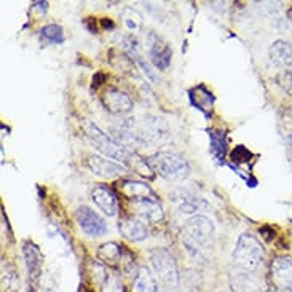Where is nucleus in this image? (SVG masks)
I'll return each mask as SVG.
<instances>
[{
    "instance_id": "nucleus-18",
    "label": "nucleus",
    "mask_w": 292,
    "mask_h": 292,
    "mask_svg": "<svg viewBox=\"0 0 292 292\" xmlns=\"http://www.w3.org/2000/svg\"><path fill=\"white\" fill-rule=\"evenodd\" d=\"M271 63L279 67H292V43L286 40H276L268 48Z\"/></svg>"
},
{
    "instance_id": "nucleus-27",
    "label": "nucleus",
    "mask_w": 292,
    "mask_h": 292,
    "mask_svg": "<svg viewBox=\"0 0 292 292\" xmlns=\"http://www.w3.org/2000/svg\"><path fill=\"white\" fill-rule=\"evenodd\" d=\"M284 122L292 126V107L286 109V112H284Z\"/></svg>"
},
{
    "instance_id": "nucleus-7",
    "label": "nucleus",
    "mask_w": 292,
    "mask_h": 292,
    "mask_svg": "<svg viewBox=\"0 0 292 292\" xmlns=\"http://www.w3.org/2000/svg\"><path fill=\"white\" fill-rule=\"evenodd\" d=\"M171 201L177 206L179 213L187 214V216H200V213H206L209 211V205L208 201H205L203 198H200L193 193L187 192V190L182 188H176L169 193Z\"/></svg>"
},
{
    "instance_id": "nucleus-4",
    "label": "nucleus",
    "mask_w": 292,
    "mask_h": 292,
    "mask_svg": "<svg viewBox=\"0 0 292 292\" xmlns=\"http://www.w3.org/2000/svg\"><path fill=\"white\" fill-rule=\"evenodd\" d=\"M85 133L89 139V142L93 144L94 149H98L101 154L115 160V162H122V163H128L129 160H133V152L129 149H126L125 145H122L120 142L109 136L107 133H104L96 123L93 122H85Z\"/></svg>"
},
{
    "instance_id": "nucleus-20",
    "label": "nucleus",
    "mask_w": 292,
    "mask_h": 292,
    "mask_svg": "<svg viewBox=\"0 0 292 292\" xmlns=\"http://www.w3.org/2000/svg\"><path fill=\"white\" fill-rule=\"evenodd\" d=\"M123 246L117 243H106L98 249V257L107 265H117L123 262Z\"/></svg>"
},
{
    "instance_id": "nucleus-8",
    "label": "nucleus",
    "mask_w": 292,
    "mask_h": 292,
    "mask_svg": "<svg viewBox=\"0 0 292 292\" xmlns=\"http://www.w3.org/2000/svg\"><path fill=\"white\" fill-rule=\"evenodd\" d=\"M270 278L279 292H292V259L276 257L271 262Z\"/></svg>"
},
{
    "instance_id": "nucleus-3",
    "label": "nucleus",
    "mask_w": 292,
    "mask_h": 292,
    "mask_svg": "<svg viewBox=\"0 0 292 292\" xmlns=\"http://www.w3.org/2000/svg\"><path fill=\"white\" fill-rule=\"evenodd\" d=\"M264 257H265L264 248H262L260 241L254 235L251 233L239 235L233 253H231V260H233V265L238 270L254 273L262 265Z\"/></svg>"
},
{
    "instance_id": "nucleus-22",
    "label": "nucleus",
    "mask_w": 292,
    "mask_h": 292,
    "mask_svg": "<svg viewBox=\"0 0 292 292\" xmlns=\"http://www.w3.org/2000/svg\"><path fill=\"white\" fill-rule=\"evenodd\" d=\"M40 38H42L43 42L59 45L66 40V35H64V31H63L61 26L46 24V26H43L42 29H40Z\"/></svg>"
},
{
    "instance_id": "nucleus-25",
    "label": "nucleus",
    "mask_w": 292,
    "mask_h": 292,
    "mask_svg": "<svg viewBox=\"0 0 292 292\" xmlns=\"http://www.w3.org/2000/svg\"><path fill=\"white\" fill-rule=\"evenodd\" d=\"M276 82L287 94L292 96V70H284V72H281L276 77Z\"/></svg>"
},
{
    "instance_id": "nucleus-10",
    "label": "nucleus",
    "mask_w": 292,
    "mask_h": 292,
    "mask_svg": "<svg viewBox=\"0 0 292 292\" xmlns=\"http://www.w3.org/2000/svg\"><path fill=\"white\" fill-rule=\"evenodd\" d=\"M147 43H149V55L154 66L158 70H166L171 64V58H173V50H171V46L155 32H149Z\"/></svg>"
},
{
    "instance_id": "nucleus-23",
    "label": "nucleus",
    "mask_w": 292,
    "mask_h": 292,
    "mask_svg": "<svg viewBox=\"0 0 292 292\" xmlns=\"http://www.w3.org/2000/svg\"><path fill=\"white\" fill-rule=\"evenodd\" d=\"M101 290L103 292H123V284H122V279L117 273L114 271H106V275L103 278V281L99 283Z\"/></svg>"
},
{
    "instance_id": "nucleus-12",
    "label": "nucleus",
    "mask_w": 292,
    "mask_h": 292,
    "mask_svg": "<svg viewBox=\"0 0 292 292\" xmlns=\"http://www.w3.org/2000/svg\"><path fill=\"white\" fill-rule=\"evenodd\" d=\"M86 166L89 168L91 173L103 177H118L126 173L125 165H120L115 160L104 158L101 155H88Z\"/></svg>"
},
{
    "instance_id": "nucleus-16",
    "label": "nucleus",
    "mask_w": 292,
    "mask_h": 292,
    "mask_svg": "<svg viewBox=\"0 0 292 292\" xmlns=\"http://www.w3.org/2000/svg\"><path fill=\"white\" fill-rule=\"evenodd\" d=\"M120 192H122L129 201H140V200H157L154 190L149 184L140 182V180H122L120 182Z\"/></svg>"
},
{
    "instance_id": "nucleus-26",
    "label": "nucleus",
    "mask_w": 292,
    "mask_h": 292,
    "mask_svg": "<svg viewBox=\"0 0 292 292\" xmlns=\"http://www.w3.org/2000/svg\"><path fill=\"white\" fill-rule=\"evenodd\" d=\"M137 64H139V67H140V69H142V72L145 74V77L150 80V82H154V83H157V82H158V78H157L155 72H154L152 69H150V66L144 61L142 58H139V56H137Z\"/></svg>"
},
{
    "instance_id": "nucleus-28",
    "label": "nucleus",
    "mask_w": 292,
    "mask_h": 292,
    "mask_svg": "<svg viewBox=\"0 0 292 292\" xmlns=\"http://www.w3.org/2000/svg\"><path fill=\"white\" fill-rule=\"evenodd\" d=\"M287 140H289V142L292 144V134H289V136H287Z\"/></svg>"
},
{
    "instance_id": "nucleus-13",
    "label": "nucleus",
    "mask_w": 292,
    "mask_h": 292,
    "mask_svg": "<svg viewBox=\"0 0 292 292\" xmlns=\"http://www.w3.org/2000/svg\"><path fill=\"white\" fill-rule=\"evenodd\" d=\"M118 230L122 236L126 239L133 241V243H139V241H144L149 236V228L144 224V220H140L133 216H123L118 220Z\"/></svg>"
},
{
    "instance_id": "nucleus-1",
    "label": "nucleus",
    "mask_w": 292,
    "mask_h": 292,
    "mask_svg": "<svg viewBox=\"0 0 292 292\" xmlns=\"http://www.w3.org/2000/svg\"><path fill=\"white\" fill-rule=\"evenodd\" d=\"M182 239L187 249L195 257H201L205 251L213 248L214 243V224L211 219L200 214L190 217L184 224Z\"/></svg>"
},
{
    "instance_id": "nucleus-21",
    "label": "nucleus",
    "mask_w": 292,
    "mask_h": 292,
    "mask_svg": "<svg viewBox=\"0 0 292 292\" xmlns=\"http://www.w3.org/2000/svg\"><path fill=\"white\" fill-rule=\"evenodd\" d=\"M122 23L128 32L137 34L140 29H142V15H140L136 8L126 7L122 12Z\"/></svg>"
},
{
    "instance_id": "nucleus-5",
    "label": "nucleus",
    "mask_w": 292,
    "mask_h": 292,
    "mask_svg": "<svg viewBox=\"0 0 292 292\" xmlns=\"http://www.w3.org/2000/svg\"><path fill=\"white\" fill-rule=\"evenodd\" d=\"M149 165L169 182H180L190 176L188 162L173 152H158L149 160Z\"/></svg>"
},
{
    "instance_id": "nucleus-24",
    "label": "nucleus",
    "mask_w": 292,
    "mask_h": 292,
    "mask_svg": "<svg viewBox=\"0 0 292 292\" xmlns=\"http://www.w3.org/2000/svg\"><path fill=\"white\" fill-rule=\"evenodd\" d=\"M15 270L12 265H8V262L4 260L2 262V286L4 289L12 287V279H15Z\"/></svg>"
},
{
    "instance_id": "nucleus-17",
    "label": "nucleus",
    "mask_w": 292,
    "mask_h": 292,
    "mask_svg": "<svg viewBox=\"0 0 292 292\" xmlns=\"http://www.w3.org/2000/svg\"><path fill=\"white\" fill-rule=\"evenodd\" d=\"M230 286L233 292H264L251 273L238 268L230 273Z\"/></svg>"
},
{
    "instance_id": "nucleus-11",
    "label": "nucleus",
    "mask_w": 292,
    "mask_h": 292,
    "mask_svg": "<svg viewBox=\"0 0 292 292\" xmlns=\"http://www.w3.org/2000/svg\"><path fill=\"white\" fill-rule=\"evenodd\" d=\"M103 106L114 115H126L133 110V99L117 88H107L101 96Z\"/></svg>"
},
{
    "instance_id": "nucleus-14",
    "label": "nucleus",
    "mask_w": 292,
    "mask_h": 292,
    "mask_svg": "<svg viewBox=\"0 0 292 292\" xmlns=\"http://www.w3.org/2000/svg\"><path fill=\"white\" fill-rule=\"evenodd\" d=\"M91 200L106 216H109V217L117 216L118 200H117V195L114 193L112 188H109L106 185H96L91 190Z\"/></svg>"
},
{
    "instance_id": "nucleus-19",
    "label": "nucleus",
    "mask_w": 292,
    "mask_h": 292,
    "mask_svg": "<svg viewBox=\"0 0 292 292\" xmlns=\"http://www.w3.org/2000/svg\"><path fill=\"white\" fill-rule=\"evenodd\" d=\"M134 292H160L155 276L147 268H139L133 279Z\"/></svg>"
},
{
    "instance_id": "nucleus-15",
    "label": "nucleus",
    "mask_w": 292,
    "mask_h": 292,
    "mask_svg": "<svg viewBox=\"0 0 292 292\" xmlns=\"http://www.w3.org/2000/svg\"><path fill=\"white\" fill-rule=\"evenodd\" d=\"M134 214L140 220H147V222H160L163 220L165 213L162 205L158 203V200H140V201H131Z\"/></svg>"
},
{
    "instance_id": "nucleus-6",
    "label": "nucleus",
    "mask_w": 292,
    "mask_h": 292,
    "mask_svg": "<svg viewBox=\"0 0 292 292\" xmlns=\"http://www.w3.org/2000/svg\"><path fill=\"white\" fill-rule=\"evenodd\" d=\"M23 256L26 262V270H27V284L29 292H37L40 281H42L43 275V254L31 241H26L23 245Z\"/></svg>"
},
{
    "instance_id": "nucleus-9",
    "label": "nucleus",
    "mask_w": 292,
    "mask_h": 292,
    "mask_svg": "<svg viewBox=\"0 0 292 292\" xmlns=\"http://www.w3.org/2000/svg\"><path fill=\"white\" fill-rule=\"evenodd\" d=\"M75 220L78 227L89 236H103L107 231V224L93 209L88 206H80L75 211Z\"/></svg>"
},
{
    "instance_id": "nucleus-2",
    "label": "nucleus",
    "mask_w": 292,
    "mask_h": 292,
    "mask_svg": "<svg viewBox=\"0 0 292 292\" xmlns=\"http://www.w3.org/2000/svg\"><path fill=\"white\" fill-rule=\"evenodd\" d=\"M157 283H160L163 292H179V271L174 257L165 248H154L149 254Z\"/></svg>"
}]
</instances>
